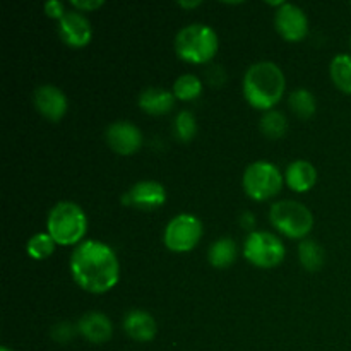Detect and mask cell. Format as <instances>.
I'll use <instances>...</instances> for the list:
<instances>
[{
	"instance_id": "1",
	"label": "cell",
	"mask_w": 351,
	"mask_h": 351,
	"mask_svg": "<svg viewBox=\"0 0 351 351\" xmlns=\"http://www.w3.org/2000/svg\"><path fill=\"white\" fill-rule=\"evenodd\" d=\"M71 273L82 290L99 295L119 283L120 264L112 247L98 240H86L72 252Z\"/></svg>"
},
{
	"instance_id": "2",
	"label": "cell",
	"mask_w": 351,
	"mask_h": 351,
	"mask_svg": "<svg viewBox=\"0 0 351 351\" xmlns=\"http://www.w3.org/2000/svg\"><path fill=\"white\" fill-rule=\"evenodd\" d=\"M285 89L287 79L274 62H257L243 75V96L257 110H273L283 98Z\"/></svg>"
},
{
	"instance_id": "3",
	"label": "cell",
	"mask_w": 351,
	"mask_h": 351,
	"mask_svg": "<svg viewBox=\"0 0 351 351\" xmlns=\"http://www.w3.org/2000/svg\"><path fill=\"white\" fill-rule=\"evenodd\" d=\"M218 33L208 24H189L175 36V51L178 57L191 64H206L218 53Z\"/></svg>"
},
{
	"instance_id": "4",
	"label": "cell",
	"mask_w": 351,
	"mask_h": 351,
	"mask_svg": "<svg viewBox=\"0 0 351 351\" xmlns=\"http://www.w3.org/2000/svg\"><path fill=\"white\" fill-rule=\"evenodd\" d=\"M47 228L57 245H75L88 230L86 213L72 201H60L50 209Z\"/></svg>"
},
{
	"instance_id": "5",
	"label": "cell",
	"mask_w": 351,
	"mask_h": 351,
	"mask_svg": "<svg viewBox=\"0 0 351 351\" xmlns=\"http://www.w3.org/2000/svg\"><path fill=\"white\" fill-rule=\"evenodd\" d=\"M269 219L274 228L290 239H304L314 228L311 209L298 201H278L271 206Z\"/></svg>"
},
{
	"instance_id": "6",
	"label": "cell",
	"mask_w": 351,
	"mask_h": 351,
	"mask_svg": "<svg viewBox=\"0 0 351 351\" xmlns=\"http://www.w3.org/2000/svg\"><path fill=\"white\" fill-rule=\"evenodd\" d=\"M243 191L254 201H267L280 194L283 187V175L269 161H254L243 171Z\"/></svg>"
},
{
	"instance_id": "7",
	"label": "cell",
	"mask_w": 351,
	"mask_h": 351,
	"mask_svg": "<svg viewBox=\"0 0 351 351\" xmlns=\"http://www.w3.org/2000/svg\"><path fill=\"white\" fill-rule=\"evenodd\" d=\"M243 256L250 264L263 269L280 266L287 250L283 242L269 232H252L243 243Z\"/></svg>"
},
{
	"instance_id": "8",
	"label": "cell",
	"mask_w": 351,
	"mask_h": 351,
	"mask_svg": "<svg viewBox=\"0 0 351 351\" xmlns=\"http://www.w3.org/2000/svg\"><path fill=\"white\" fill-rule=\"evenodd\" d=\"M202 223L194 215H178L168 221L165 228L163 242L171 252H189L195 249L202 237Z\"/></svg>"
},
{
	"instance_id": "9",
	"label": "cell",
	"mask_w": 351,
	"mask_h": 351,
	"mask_svg": "<svg viewBox=\"0 0 351 351\" xmlns=\"http://www.w3.org/2000/svg\"><path fill=\"white\" fill-rule=\"evenodd\" d=\"M274 26L287 41H302L308 33V19L304 10L295 3L283 2L274 16Z\"/></svg>"
},
{
	"instance_id": "10",
	"label": "cell",
	"mask_w": 351,
	"mask_h": 351,
	"mask_svg": "<svg viewBox=\"0 0 351 351\" xmlns=\"http://www.w3.org/2000/svg\"><path fill=\"white\" fill-rule=\"evenodd\" d=\"M105 139L110 149L115 151L117 154L130 156V154L139 151L141 144H143V134L132 122L119 120V122H113L112 125H108Z\"/></svg>"
},
{
	"instance_id": "11",
	"label": "cell",
	"mask_w": 351,
	"mask_h": 351,
	"mask_svg": "<svg viewBox=\"0 0 351 351\" xmlns=\"http://www.w3.org/2000/svg\"><path fill=\"white\" fill-rule=\"evenodd\" d=\"M167 202V191L160 182L143 180L122 195V204L137 209H158Z\"/></svg>"
},
{
	"instance_id": "12",
	"label": "cell",
	"mask_w": 351,
	"mask_h": 351,
	"mask_svg": "<svg viewBox=\"0 0 351 351\" xmlns=\"http://www.w3.org/2000/svg\"><path fill=\"white\" fill-rule=\"evenodd\" d=\"M62 41L72 48H82L91 41L93 29L88 17L79 10H67L58 24Z\"/></svg>"
},
{
	"instance_id": "13",
	"label": "cell",
	"mask_w": 351,
	"mask_h": 351,
	"mask_svg": "<svg viewBox=\"0 0 351 351\" xmlns=\"http://www.w3.org/2000/svg\"><path fill=\"white\" fill-rule=\"evenodd\" d=\"M33 103L38 113H41L45 119L51 120V122H58L64 119L69 106L67 96L64 95V91L51 84H43L34 89Z\"/></svg>"
},
{
	"instance_id": "14",
	"label": "cell",
	"mask_w": 351,
	"mask_h": 351,
	"mask_svg": "<svg viewBox=\"0 0 351 351\" xmlns=\"http://www.w3.org/2000/svg\"><path fill=\"white\" fill-rule=\"evenodd\" d=\"M75 328L81 332L82 338L88 339L89 343H95V345H103L113 335L112 321L103 312H88L79 319Z\"/></svg>"
},
{
	"instance_id": "15",
	"label": "cell",
	"mask_w": 351,
	"mask_h": 351,
	"mask_svg": "<svg viewBox=\"0 0 351 351\" xmlns=\"http://www.w3.org/2000/svg\"><path fill=\"white\" fill-rule=\"evenodd\" d=\"M123 331L137 343L153 341L156 336L158 326L153 315L146 311H130L123 319Z\"/></svg>"
},
{
	"instance_id": "16",
	"label": "cell",
	"mask_w": 351,
	"mask_h": 351,
	"mask_svg": "<svg viewBox=\"0 0 351 351\" xmlns=\"http://www.w3.org/2000/svg\"><path fill=\"white\" fill-rule=\"evenodd\" d=\"M285 180L293 192H308L317 182V170L311 161L297 160L288 165Z\"/></svg>"
},
{
	"instance_id": "17",
	"label": "cell",
	"mask_w": 351,
	"mask_h": 351,
	"mask_svg": "<svg viewBox=\"0 0 351 351\" xmlns=\"http://www.w3.org/2000/svg\"><path fill=\"white\" fill-rule=\"evenodd\" d=\"M173 91H167L161 88H147L141 93L139 106L149 115H165L170 113L175 105Z\"/></svg>"
},
{
	"instance_id": "18",
	"label": "cell",
	"mask_w": 351,
	"mask_h": 351,
	"mask_svg": "<svg viewBox=\"0 0 351 351\" xmlns=\"http://www.w3.org/2000/svg\"><path fill=\"white\" fill-rule=\"evenodd\" d=\"M237 257V245L232 239H219L216 242L211 243L208 252L209 264L213 267H218V269H223V267H228L235 263Z\"/></svg>"
},
{
	"instance_id": "19",
	"label": "cell",
	"mask_w": 351,
	"mask_h": 351,
	"mask_svg": "<svg viewBox=\"0 0 351 351\" xmlns=\"http://www.w3.org/2000/svg\"><path fill=\"white\" fill-rule=\"evenodd\" d=\"M332 82L339 91L351 95V55L339 53L332 58L329 67Z\"/></svg>"
},
{
	"instance_id": "20",
	"label": "cell",
	"mask_w": 351,
	"mask_h": 351,
	"mask_svg": "<svg viewBox=\"0 0 351 351\" xmlns=\"http://www.w3.org/2000/svg\"><path fill=\"white\" fill-rule=\"evenodd\" d=\"M298 259L307 271H319L324 264V249L314 240H304L298 245Z\"/></svg>"
},
{
	"instance_id": "21",
	"label": "cell",
	"mask_w": 351,
	"mask_h": 351,
	"mask_svg": "<svg viewBox=\"0 0 351 351\" xmlns=\"http://www.w3.org/2000/svg\"><path fill=\"white\" fill-rule=\"evenodd\" d=\"M261 132L264 134L269 139H280L285 136L288 129L287 117L283 115L278 110H269V112H264V115L259 120Z\"/></svg>"
},
{
	"instance_id": "22",
	"label": "cell",
	"mask_w": 351,
	"mask_h": 351,
	"mask_svg": "<svg viewBox=\"0 0 351 351\" xmlns=\"http://www.w3.org/2000/svg\"><path fill=\"white\" fill-rule=\"evenodd\" d=\"M202 93V81L194 74H184L175 81L173 95L180 101H192Z\"/></svg>"
},
{
	"instance_id": "23",
	"label": "cell",
	"mask_w": 351,
	"mask_h": 351,
	"mask_svg": "<svg viewBox=\"0 0 351 351\" xmlns=\"http://www.w3.org/2000/svg\"><path fill=\"white\" fill-rule=\"evenodd\" d=\"M290 108L293 110V113L300 119H311L315 113L317 108V103H315L314 95H312L308 89H295L290 95Z\"/></svg>"
},
{
	"instance_id": "24",
	"label": "cell",
	"mask_w": 351,
	"mask_h": 351,
	"mask_svg": "<svg viewBox=\"0 0 351 351\" xmlns=\"http://www.w3.org/2000/svg\"><path fill=\"white\" fill-rule=\"evenodd\" d=\"M55 240L50 233H34L26 243V250L34 261H43L55 252Z\"/></svg>"
},
{
	"instance_id": "25",
	"label": "cell",
	"mask_w": 351,
	"mask_h": 351,
	"mask_svg": "<svg viewBox=\"0 0 351 351\" xmlns=\"http://www.w3.org/2000/svg\"><path fill=\"white\" fill-rule=\"evenodd\" d=\"M175 136L184 143L194 139L195 132H197V123H195V117L192 115L189 110H182L177 117H175Z\"/></svg>"
},
{
	"instance_id": "26",
	"label": "cell",
	"mask_w": 351,
	"mask_h": 351,
	"mask_svg": "<svg viewBox=\"0 0 351 351\" xmlns=\"http://www.w3.org/2000/svg\"><path fill=\"white\" fill-rule=\"evenodd\" d=\"M75 329L77 328H74V326L69 324V322H60V324H57L51 329V338L58 343H67L69 339H72Z\"/></svg>"
},
{
	"instance_id": "27",
	"label": "cell",
	"mask_w": 351,
	"mask_h": 351,
	"mask_svg": "<svg viewBox=\"0 0 351 351\" xmlns=\"http://www.w3.org/2000/svg\"><path fill=\"white\" fill-rule=\"evenodd\" d=\"M45 12H47V16L51 17V19L60 21L67 10H65V5L62 2H58V0H50V2L45 3Z\"/></svg>"
},
{
	"instance_id": "28",
	"label": "cell",
	"mask_w": 351,
	"mask_h": 351,
	"mask_svg": "<svg viewBox=\"0 0 351 351\" xmlns=\"http://www.w3.org/2000/svg\"><path fill=\"white\" fill-rule=\"evenodd\" d=\"M103 3H105L103 0H82V2H79V0H74V2H71V5L75 7V9L82 10V12H89V10L99 9Z\"/></svg>"
},
{
	"instance_id": "29",
	"label": "cell",
	"mask_w": 351,
	"mask_h": 351,
	"mask_svg": "<svg viewBox=\"0 0 351 351\" xmlns=\"http://www.w3.org/2000/svg\"><path fill=\"white\" fill-rule=\"evenodd\" d=\"M178 5L185 7V9H194V7L201 5V0H195V2H178Z\"/></svg>"
},
{
	"instance_id": "30",
	"label": "cell",
	"mask_w": 351,
	"mask_h": 351,
	"mask_svg": "<svg viewBox=\"0 0 351 351\" xmlns=\"http://www.w3.org/2000/svg\"><path fill=\"white\" fill-rule=\"evenodd\" d=\"M0 351H12V350L7 348V346H2V348H0Z\"/></svg>"
}]
</instances>
